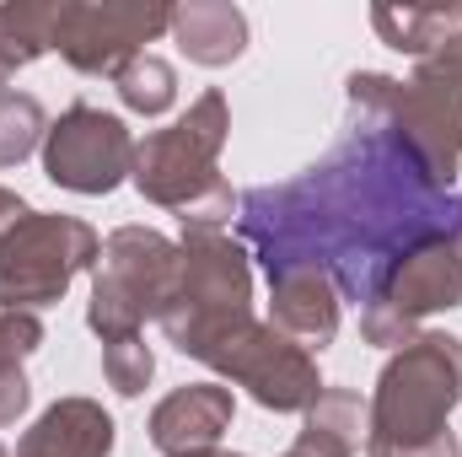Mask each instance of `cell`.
<instances>
[{
  "instance_id": "2",
  "label": "cell",
  "mask_w": 462,
  "mask_h": 457,
  "mask_svg": "<svg viewBox=\"0 0 462 457\" xmlns=\"http://www.w3.org/2000/svg\"><path fill=\"white\" fill-rule=\"evenodd\" d=\"M221 124H226V108H221V98L210 92L183 124H172L167 135H151V140L134 151V167H140L134 178H140V189H145L151 200H162V205H178L183 221H189V216L205 221L199 189L226 194V189L210 178V162H216V145H221Z\"/></svg>"
},
{
  "instance_id": "1",
  "label": "cell",
  "mask_w": 462,
  "mask_h": 457,
  "mask_svg": "<svg viewBox=\"0 0 462 457\" xmlns=\"http://www.w3.org/2000/svg\"><path fill=\"white\" fill-rule=\"evenodd\" d=\"M462 398V344L457 340H420L403 350L376 393L371 420V457H457L452 436L441 431L447 409Z\"/></svg>"
},
{
  "instance_id": "5",
  "label": "cell",
  "mask_w": 462,
  "mask_h": 457,
  "mask_svg": "<svg viewBox=\"0 0 462 457\" xmlns=\"http://www.w3.org/2000/svg\"><path fill=\"white\" fill-rule=\"evenodd\" d=\"M205 355L221 371H231L236 382H247L258 393V404H269V409H301V404H312L323 393L312 360L296 344L274 340L263 329H247V323H236L231 334H221Z\"/></svg>"
},
{
  "instance_id": "13",
  "label": "cell",
  "mask_w": 462,
  "mask_h": 457,
  "mask_svg": "<svg viewBox=\"0 0 462 457\" xmlns=\"http://www.w3.org/2000/svg\"><path fill=\"white\" fill-rule=\"evenodd\" d=\"M118 92L129 108H145V114H162L172 103V70L151 54H134L124 70H118Z\"/></svg>"
},
{
  "instance_id": "17",
  "label": "cell",
  "mask_w": 462,
  "mask_h": 457,
  "mask_svg": "<svg viewBox=\"0 0 462 457\" xmlns=\"http://www.w3.org/2000/svg\"><path fill=\"white\" fill-rule=\"evenodd\" d=\"M27 216H32V210H27L16 194H0V231H16L22 221H27Z\"/></svg>"
},
{
  "instance_id": "4",
  "label": "cell",
  "mask_w": 462,
  "mask_h": 457,
  "mask_svg": "<svg viewBox=\"0 0 462 457\" xmlns=\"http://www.w3.org/2000/svg\"><path fill=\"white\" fill-rule=\"evenodd\" d=\"M97 253V237L81 221H22L0 242V307H43L54 302L70 275Z\"/></svg>"
},
{
  "instance_id": "8",
  "label": "cell",
  "mask_w": 462,
  "mask_h": 457,
  "mask_svg": "<svg viewBox=\"0 0 462 457\" xmlns=\"http://www.w3.org/2000/svg\"><path fill=\"white\" fill-rule=\"evenodd\" d=\"M462 302V242H430L414 258H403V269L393 275V291H376L371 312L393 307L398 329H409V318L430 312V307H457Z\"/></svg>"
},
{
  "instance_id": "3",
  "label": "cell",
  "mask_w": 462,
  "mask_h": 457,
  "mask_svg": "<svg viewBox=\"0 0 462 457\" xmlns=\"http://www.w3.org/2000/svg\"><path fill=\"white\" fill-rule=\"evenodd\" d=\"M172 275L178 253L151 237V231H118L108 242L103 275H97V302H92V329L108 340H134L145 312H162L172 302Z\"/></svg>"
},
{
  "instance_id": "6",
  "label": "cell",
  "mask_w": 462,
  "mask_h": 457,
  "mask_svg": "<svg viewBox=\"0 0 462 457\" xmlns=\"http://www.w3.org/2000/svg\"><path fill=\"white\" fill-rule=\"evenodd\" d=\"M134 145L124 135V124L97 108H70V114L54 124L49 135V178L65 183V189H81V194H103L114 189L129 167Z\"/></svg>"
},
{
  "instance_id": "19",
  "label": "cell",
  "mask_w": 462,
  "mask_h": 457,
  "mask_svg": "<svg viewBox=\"0 0 462 457\" xmlns=\"http://www.w3.org/2000/svg\"><path fill=\"white\" fill-rule=\"evenodd\" d=\"M291 457H296V452H291Z\"/></svg>"
},
{
  "instance_id": "16",
  "label": "cell",
  "mask_w": 462,
  "mask_h": 457,
  "mask_svg": "<svg viewBox=\"0 0 462 457\" xmlns=\"http://www.w3.org/2000/svg\"><path fill=\"white\" fill-rule=\"evenodd\" d=\"M43 340V329L32 318H0V377H16V355H27Z\"/></svg>"
},
{
  "instance_id": "18",
  "label": "cell",
  "mask_w": 462,
  "mask_h": 457,
  "mask_svg": "<svg viewBox=\"0 0 462 457\" xmlns=\"http://www.w3.org/2000/svg\"><path fill=\"white\" fill-rule=\"evenodd\" d=\"M0 457H5V452H0Z\"/></svg>"
},
{
  "instance_id": "7",
  "label": "cell",
  "mask_w": 462,
  "mask_h": 457,
  "mask_svg": "<svg viewBox=\"0 0 462 457\" xmlns=\"http://www.w3.org/2000/svg\"><path fill=\"white\" fill-rule=\"evenodd\" d=\"M167 27V11H54V38L81 70H114L134 60V43Z\"/></svg>"
},
{
  "instance_id": "14",
  "label": "cell",
  "mask_w": 462,
  "mask_h": 457,
  "mask_svg": "<svg viewBox=\"0 0 462 457\" xmlns=\"http://www.w3.org/2000/svg\"><path fill=\"white\" fill-rule=\"evenodd\" d=\"M38 103L32 98H16V92H0V167L27 156L32 151V135H38Z\"/></svg>"
},
{
  "instance_id": "9",
  "label": "cell",
  "mask_w": 462,
  "mask_h": 457,
  "mask_svg": "<svg viewBox=\"0 0 462 457\" xmlns=\"http://www.w3.org/2000/svg\"><path fill=\"white\" fill-rule=\"evenodd\" d=\"M226 420H231V398L221 387H183V393H172V398L156 409L151 436H156L162 452L194 457L226 431Z\"/></svg>"
},
{
  "instance_id": "10",
  "label": "cell",
  "mask_w": 462,
  "mask_h": 457,
  "mask_svg": "<svg viewBox=\"0 0 462 457\" xmlns=\"http://www.w3.org/2000/svg\"><path fill=\"white\" fill-rule=\"evenodd\" d=\"M114 425L92 404H60L38 420V431L22 442V457H108Z\"/></svg>"
},
{
  "instance_id": "11",
  "label": "cell",
  "mask_w": 462,
  "mask_h": 457,
  "mask_svg": "<svg viewBox=\"0 0 462 457\" xmlns=\"http://www.w3.org/2000/svg\"><path fill=\"white\" fill-rule=\"evenodd\" d=\"M274 285H280V307H274V318L323 350V340L334 334V302H328V285L318 280V269L280 275Z\"/></svg>"
},
{
  "instance_id": "12",
  "label": "cell",
  "mask_w": 462,
  "mask_h": 457,
  "mask_svg": "<svg viewBox=\"0 0 462 457\" xmlns=\"http://www.w3.org/2000/svg\"><path fill=\"white\" fill-rule=\"evenodd\" d=\"M172 22L183 33V49L199 65H221L242 49V16L231 5H194V11H178Z\"/></svg>"
},
{
  "instance_id": "15",
  "label": "cell",
  "mask_w": 462,
  "mask_h": 457,
  "mask_svg": "<svg viewBox=\"0 0 462 457\" xmlns=\"http://www.w3.org/2000/svg\"><path fill=\"white\" fill-rule=\"evenodd\" d=\"M108 377H114L118 393H140L151 377V350L140 340H114L108 344Z\"/></svg>"
}]
</instances>
